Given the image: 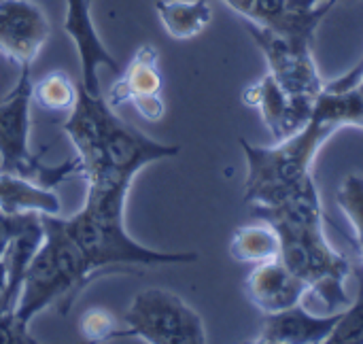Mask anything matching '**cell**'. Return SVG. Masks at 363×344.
I'll list each match as a JSON object with an SVG mask.
<instances>
[{
    "mask_svg": "<svg viewBox=\"0 0 363 344\" xmlns=\"http://www.w3.org/2000/svg\"><path fill=\"white\" fill-rule=\"evenodd\" d=\"M62 130L77 151L87 194L128 196L134 177L147 164L177 157L181 151L179 145L153 140L121 121L102 96L89 94L81 83Z\"/></svg>",
    "mask_w": 363,
    "mask_h": 344,
    "instance_id": "6da1fadb",
    "label": "cell"
},
{
    "mask_svg": "<svg viewBox=\"0 0 363 344\" xmlns=\"http://www.w3.org/2000/svg\"><path fill=\"white\" fill-rule=\"evenodd\" d=\"M336 132L338 128L313 115L302 130L270 147L240 138L247 160L245 202L251 206H274L298 192L315 177L313 164Z\"/></svg>",
    "mask_w": 363,
    "mask_h": 344,
    "instance_id": "7a4b0ae2",
    "label": "cell"
},
{
    "mask_svg": "<svg viewBox=\"0 0 363 344\" xmlns=\"http://www.w3.org/2000/svg\"><path fill=\"white\" fill-rule=\"evenodd\" d=\"M125 202L87 200L79 213L64 221L66 232L74 238L81 251L100 274L130 272L132 268H157L172 264H194L198 253L155 251L136 243L123 226Z\"/></svg>",
    "mask_w": 363,
    "mask_h": 344,
    "instance_id": "3957f363",
    "label": "cell"
},
{
    "mask_svg": "<svg viewBox=\"0 0 363 344\" xmlns=\"http://www.w3.org/2000/svg\"><path fill=\"white\" fill-rule=\"evenodd\" d=\"M32 66H23L9 94L0 100V172L30 179L43 187H55L79 172L77 157L60 166H47L30 149L32 128Z\"/></svg>",
    "mask_w": 363,
    "mask_h": 344,
    "instance_id": "277c9868",
    "label": "cell"
},
{
    "mask_svg": "<svg viewBox=\"0 0 363 344\" xmlns=\"http://www.w3.org/2000/svg\"><path fill=\"white\" fill-rule=\"evenodd\" d=\"M279 260L308 285V294L321 300L330 313L345 311L351 304L347 281L351 279L353 268L351 262L330 245L323 223L294 232H279Z\"/></svg>",
    "mask_w": 363,
    "mask_h": 344,
    "instance_id": "5b68a950",
    "label": "cell"
},
{
    "mask_svg": "<svg viewBox=\"0 0 363 344\" xmlns=\"http://www.w3.org/2000/svg\"><path fill=\"white\" fill-rule=\"evenodd\" d=\"M119 336H136L149 344H204L202 317L177 294L151 287L140 292L123 315Z\"/></svg>",
    "mask_w": 363,
    "mask_h": 344,
    "instance_id": "8992f818",
    "label": "cell"
},
{
    "mask_svg": "<svg viewBox=\"0 0 363 344\" xmlns=\"http://www.w3.org/2000/svg\"><path fill=\"white\" fill-rule=\"evenodd\" d=\"M247 30L255 45L262 49L272 79L287 94L315 102L325 81L321 79L313 55V40L285 36L255 23H247Z\"/></svg>",
    "mask_w": 363,
    "mask_h": 344,
    "instance_id": "52a82bcc",
    "label": "cell"
},
{
    "mask_svg": "<svg viewBox=\"0 0 363 344\" xmlns=\"http://www.w3.org/2000/svg\"><path fill=\"white\" fill-rule=\"evenodd\" d=\"M162 87L164 77L160 70L157 47L143 45L136 49L130 64L119 72V79L111 85L106 102L111 109L132 104L147 121H160L166 113Z\"/></svg>",
    "mask_w": 363,
    "mask_h": 344,
    "instance_id": "ba28073f",
    "label": "cell"
},
{
    "mask_svg": "<svg viewBox=\"0 0 363 344\" xmlns=\"http://www.w3.org/2000/svg\"><path fill=\"white\" fill-rule=\"evenodd\" d=\"M51 36L43 9L30 0H0V55L17 68L32 66Z\"/></svg>",
    "mask_w": 363,
    "mask_h": 344,
    "instance_id": "9c48e42d",
    "label": "cell"
},
{
    "mask_svg": "<svg viewBox=\"0 0 363 344\" xmlns=\"http://www.w3.org/2000/svg\"><path fill=\"white\" fill-rule=\"evenodd\" d=\"M51 304L57 306V311L62 315H68L72 311L68 304L66 283H64L60 268L55 264L51 245L45 238L40 249L36 251V255L32 257V262L26 270L21 292H19V300L15 306V317H17L19 326L28 330L32 319Z\"/></svg>",
    "mask_w": 363,
    "mask_h": 344,
    "instance_id": "30bf717a",
    "label": "cell"
},
{
    "mask_svg": "<svg viewBox=\"0 0 363 344\" xmlns=\"http://www.w3.org/2000/svg\"><path fill=\"white\" fill-rule=\"evenodd\" d=\"M242 102L257 109L266 128L277 140L287 138L302 130L315 111V102L306 98H296L287 94L272 74H264L257 83L249 85L242 94Z\"/></svg>",
    "mask_w": 363,
    "mask_h": 344,
    "instance_id": "8fae6325",
    "label": "cell"
},
{
    "mask_svg": "<svg viewBox=\"0 0 363 344\" xmlns=\"http://www.w3.org/2000/svg\"><path fill=\"white\" fill-rule=\"evenodd\" d=\"M91 0H66V19H64V32L72 38L79 62H81V85L94 94L100 96L98 85V70L108 68L111 72L119 74V62L108 53L102 38L96 32L91 11Z\"/></svg>",
    "mask_w": 363,
    "mask_h": 344,
    "instance_id": "7c38bea8",
    "label": "cell"
},
{
    "mask_svg": "<svg viewBox=\"0 0 363 344\" xmlns=\"http://www.w3.org/2000/svg\"><path fill=\"white\" fill-rule=\"evenodd\" d=\"M245 292L253 306L264 315H274L302 304L308 294V285L277 257L255 264L245 281Z\"/></svg>",
    "mask_w": 363,
    "mask_h": 344,
    "instance_id": "4fadbf2b",
    "label": "cell"
},
{
    "mask_svg": "<svg viewBox=\"0 0 363 344\" xmlns=\"http://www.w3.org/2000/svg\"><path fill=\"white\" fill-rule=\"evenodd\" d=\"M342 311L315 315L302 304H296L287 311L264 315L262 330L255 343L264 344H321L328 343L334 332Z\"/></svg>",
    "mask_w": 363,
    "mask_h": 344,
    "instance_id": "5bb4252c",
    "label": "cell"
},
{
    "mask_svg": "<svg viewBox=\"0 0 363 344\" xmlns=\"http://www.w3.org/2000/svg\"><path fill=\"white\" fill-rule=\"evenodd\" d=\"M43 240H45L43 215H38V213L17 215L15 234H13V238L6 247V253L2 257L4 268H6V283H4V294H2L0 306L4 311L15 313L26 270H28L32 257L36 255V251L40 249Z\"/></svg>",
    "mask_w": 363,
    "mask_h": 344,
    "instance_id": "9a60e30c",
    "label": "cell"
},
{
    "mask_svg": "<svg viewBox=\"0 0 363 344\" xmlns=\"http://www.w3.org/2000/svg\"><path fill=\"white\" fill-rule=\"evenodd\" d=\"M0 211L9 215L38 213V215H60L62 202L51 187H43L30 179L0 172Z\"/></svg>",
    "mask_w": 363,
    "mask_h": 344,
    "instance_id": "2e32d148",
    "label": "cell"
},
{
    "mask_svg": "<svg viewBox=\"0 0 363 344\" xmlns=\"http://www.w3.org/2000/svg\"><path fill=\"white\" fill-rule=\"evenodd\" d=\"M155 11L166 34L177 40L202 34L213 21L211 0H157Z\"/></svg>",
    "mask_w": 363,
    "mask_h": 344,
    "instance_id": "e0dca14e",
    "label": "cell"
},
{
    "mask_svg": "<svg viewBox=\"0 0 363 344\" xmlns=\"http://www.w3.org/2000/svg\"><path fill=\"white\" fill-rule=\"evenodd\" d=\"M279 253L281 236L266 221L238 228L230 240V255L242 264H262L268 260H277Z\"/></svg>",
    "mask_w": 363,
    "mask_h": 344,
    "instance_id": "ac0fdd59",
    "label": "cell"
},
{
    "mask_svg": "<svg viewBox=\"0 0 363 344\" xmlns=\"http://www.w3.org/2000/svg\"><path fill=\"white\" fill-rule=\"evenodd\" d=\"M79 98V85L64 70H53L32 83V102L49 113L68 115Z\"/></svg>",
    "mask_w": 363,
    "mask_h": 344,
    "instance_id": "d6986e66",
    "label": "cell"
},
{
    "mask_svg": "<svg viewBox=\"0 0 363 344\" xmlns=\"http://www.w3.org/2000/svg\"><path fill=\"white\" fill-rule=\"evenodd\" d=\"M338 206L355 232L357 247L363 257V174H351L342 181L336 194Z\"/></svg>",
    "mask_w": 363,
    "mask_h": 344,
    "instance_id": "ffe728a7",
    "label": "cell"
},
{
    "mask_svg": "<svg viewBox=\"0 0 363 344\" xmlns=\"http://www.w3.org/2000/svg\"><path fill=\"white\" fill-rule=\"evenodd\" d=\"M357 281H359L357 300L342 311L334 332L330 334L325 344H363V268L357 274Z\"/></svg>",
    "mask_w": 363,
    "mask_h": 344,
    "instance_id": "44dd1931",
    "label": "cell"
},
{
    "mask_svg": "<svg viewBox=\"0 0 363 344\" xmlns=\"http://www.w3.org/2000/svg\"><path fill=\"white\" fill-rule=\"evenodd\" d=\"M117 321L104 309H89L81 317V334L89 343H106L111 338H119Z\"/></svg>",
    "mask_w": 363,
    "mask_h": 344,
    "instance_id": "7402d4cb",
    "label": "cell"
},
{
    "mask_svg": "<svg viewBox=\"0 0 363 344\" xmlns=\"http://www.w3.org/2000/svg\"><path fill=\"white\" fill-rule=\"evenodd\" d=\"M30 330L21 328L15 313L0 306V344H34Z\"/></svg>",
    "mask_w": 363,
    "mask_h": 344,
    "instance_id": "603a6c76",
    "label": "cell"
},
{
    "mask_svg": "<svg viewBox=\"0 0 363 344\" xmlns=\"http://www.w3.org/2000/svg\"><path fill=\"white\" fill-rule=\"evenodd\" d=\"M221 2L230 6L236 15H240L247 23H257L259 0H221Z\"/></svg>",
    "mask_w": 363,
    "mask_h": 344,
    "instance_id": "cb8c5ba5",
    "label": "cell"
},
{
    "mask_svg": "<svg viewBox=\"0 0 363 344\" xmlns=\"http://www.w3.org/2000/svg\"><path fill=\"white\" fill-rule=\"evenodd\" d=\"M15 226H17V215H9L4 211H0V260L6 253V247L15 234Z\"/></svg>",
    "mask_w": 363,
    "mask_h": 344,
    "instance_id": "d4e9b609",
    "label": "cell"
},
{
    "mask_svg": "<svg viewBox=\"0 0 363 344\" xmlns=\"http://www.w3.org/2000/svg\"><path fill=\"white\" fill-rule=\"evenodd\" d=\"M328 0H289V6L296 9V11H311L319 4H323Z\"/></svg>",
    "mask_w": 363,
    "mask_h": 344,
    "instance_id": "484cf974",
    "label": "cell"
},
{
    "mask_svg": "<svg viewBox=\"0 0 363 344\" xmlns=\"http://www.w3.org/2000/svg\"><path fill=\"white\" fill-rule=\"evenodd\" d=\"M4 283H6V268H4V260H0V300L4 294Z\"/></svg>",
    "mask_w": 363,
    "mask_h": 344,
    "instance_id": "4316f807",
    "label": "cell"
}]
</instances>
